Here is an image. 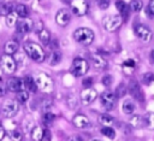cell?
Listing matches in <instances>:
<instances>
[{"label":"cell","instance_id":"cell-1","mask_svg":"<svg viewBox=\"0 0 154 141\" xmlns=\"http://www.w3.org/2000/svg\"><path fill=\"white\" fill-rule=\"evenodd\" d=\"M24 51H25V53L28 54V57L30 59H32L37 63H41V61L45 60L46 55H45L43 48L40 45L35 43V42H26L24 45Z\"/></svg>","mask_w":154,"mask_h":141},{"label":"cell","instance_id":"cell-2","mask_svg":"<svg viewBox=\"0 0 154 141\" xmlns=\"http://www.w3.org/2000/svg\"><path fill=\"white\" fill-rule=\"evenodd\" d=\"M35 83L37 86V89H40L41 92L46 93V94H49L53 92V88H54V82L52 80V77L45 72H40L36 75L35 77Z\"/></svg>","mask_w":154,"mask_h":141},{"label":"cell","instance_id":"cell-3","mask_svg":"<svg viewBox=\"0 0 154 141\" xmlns=\"http://www.w3.org/2000/svg\"><path fill=\"white\" fill-rule=\"evenodd\" d=\"M73 37L78 43H81L83 46H89L94 41L95 35H94L93 30H90L89 28H78L77 30H75Z\"/></svg>","mask_w":154,"mask_h":141},{"label":"cell","instance_id":"cell-4","mask_svg":"<svg viewBox=\"0 0 154 141\" xmlns=\"http://www.w3.org/2000/svg\"><path fill=\"white\" fill-rule=\"evenodd\" d=\"M88 70H89V64H88V61H87L85 59H83V58H76V59L73 60L72 65H71V69H70L71 74H72L73 76H76V77L85 75V74L88 72Z\"/></svg>","mask_w":154,"mask_h":141},{"label":"cell","instance_id":"cell-5","mask_svg":"<svg viewBox=\"0 0 154 141\" xmlns=\"http://www.w3.org/2000/svg\"><path fill=\"white\" fill-rule=\"evenodd\" d=\"M123 18L120 14H112V16H107L105 19H103V28L105 30L109 31V33H113L116 31L122 24H123Z\"/></svg>","mask_w":154,"mask_h":141},{"label":"cell","instance_id":"cell-6","mask_svg":"<svg viewBox=\"0 0 154 141\" xmlns=\"http://www.w3.org/2000/svg\"><path fill=\"white\" fill-rule=\"evenodd\" d=\"M18 110H19V104H18V101H16V100H13V99H10V100H6V101L2 104L1 113H2L6 118H11V117H14V116L18 113Z\"/></svg>","mask_w":154,"mask_h":141},{"label":"cell","instance_id":"cell-7","mask_svg":"<svg viewBox=\"0 0 154 141\" xmlns=\"http://www.w3.org/2000/svg\"><path fill=\"white\" fill-rule=\"evenodd\" d=\"M0 66L4 70V72H6L8 75L13 74L16 71V69H17L16 60L13 59V57H11L8 54L1 55V58H0Z\"/></svg>","mask_w":154,"mask_h":141},{"label":"cell","instance_id":"cell-8","mask_svg":"<svg viewBox=\"0 0 154 141\" xmlns=\"http://www.w3.org/2000/svg\"><path fill=\"white\" fill-rule=\"evenodd\" d=\"M100 101H101V105L103 106L105 110L111 111V110H113L114 106H116L117 96L114 95V93H112V92H109V90H106V92H103V93L100 95Z\"/></svg>","mask_w":154,"mask_h":141},{"label":"cell","instance_id":"cell-9","mask_svg":"<svg viewBox=\"0 0 154 141\" xmlns=\"http://www.w3.org/2000/svg\"><path fill=\"white\" fill-rule=\"evenodd\" d=\"M70 8L76 16H84L88 12V2L87 0H71Z\"/></svg>","mask_w":154,"mask_h":141},{"label":"cell","instance_id":"cell-10","mask_svg":"<svg viewBox=\"0 0 154 141\" xmlns=\"http://www.w3.org/2000/svg\"><path fill=\"white\" fill-rule=\"evenodd\" d=\"M135 34L143 42H149L153 39V31L147 25H143V24L135 25Z\"/></svg>","mask_w":154,"mask_h":141},{"label":"cell","instance_id":"cell-11","mask_svg":"<svg viewBox=\"0 0 154 141\" xmlns=\"http://www.w3.org/2000/svg\"><path fill=\"white\" fill-rule=\"evenodd\" d=\"M24 87V82L22 78H17V77H10L6 81V88L10 92L13 93H18L19 90H23Z\"/></svg>","mask_w":154,"mask_h":141},{"label":"cell","instance_id":"cell-12","mask_svg":"<svg viewBox=\"0 0 154 141\" xmlns=\"http://www.w3.org/2000/svg\"><path fill=\"white\" fill-rule=\"evenodd\" d=\"M96 90L94 88H84L82 92H81V101L83 105H89L91 104L95 99H96Z\"/></svg>","mask_w":154,"mask_h":141},{"label":"cell","instance_id":"cell-13","mask_svg":"<svg viewBox=\"0 0 154 141\" xmlns=\"http://www.w3.org/2000/svg\"><path fill=\"white\" fill-rule=\"evenodd\" d=\"M128 90H129V93L135 98V99H137V100H143V93H142V90H141V87H140V84H138V82L136 81V80H130V82H129V87H128Z\"/></svg>","mask_w":154,"mask_h":141},{"label":"cell","instance_id":"cell-14","mask_svg":"<svg viewBox=\"0 0 154 141\" xmlns=\"http://www.w3.org/2000/svg\"><path fill=\"white\" fill-rule=\"evenodd\" d=\"M70 18H71V14H70L69 10H66V8L59 10V11L57 12V14H55V22H57L60 27L67 25L69 22H70Z\"/></svg>","mask_w":154,"mask_h":141},{"label":"cell","instance_id":"cell-15","mask_svg":"<svg viewBox=\"0 0 154 141\" xmlns=\"http://www.w3.org/2000/svg\"><path fill=\"white\" fill-rule=\"evenodd\" d=\"M91 63H93V66L96 69V70H105L107 67V60L103 55L99 54V53H94L91 57Z\"/></svg>","mask_w":154,"mask_h":141},{"label":"cell","instance_id":"cell-16","mask_svg":"<svg viewBox=\"0 0 154 141\" xmlns=\"http://www.w3.org/2000/svg\"><path fill=\"white\" fill-rule=\"evenodd\" d=\"M32 25H34V23L30 19H26V18L25 19H19L16 24V30L19 34H25V33H28L32 29Z\"/></svg>","mask_w":154,"mask_h":141},{"label":"cell","instance_id":"cell-17","mask_svg":"<svg viewBox=\"0 0 154 141\" xmlns=\"http://www.w3.org/2000/svg\"><path fill=\"white\" fill-rule=\"evenodd\" d=\"M72 123L75 127L79 128V129H84V128L89 127V119L84 114H76L72 119Z\"/></svg>","mask_w":154,"mask_h":141},{"label":"cell","instance_id":"cell-18","mask_svg":"<svg viewBox=\"0 0 154 141\" xmlns=\"http://www.w3.org/2000/svg\"><path fill=\"white\" fill-rule=\"evenodd\" d=\"M116 7H117L118 12L120 13L122 18H123V19H126L128 16H129V11H130L129 5H126L123 0H117V1H116Z\"/></svg>","mask_w":154,"mask_h":141},{"label":"cell","instance_id":"cell-19","mask_svg":"<svg viewBox=\"0 0 154 141\" xmlns=\"http://www.w3.org/2000/svg\"><path fill=\"white\" fill-rule=\"evenodd\" d=\"M18 42L16 40H10L5 43L4 46V51H5V54H8V55H12L13 53H16L18 51Z\"/></svg>","mask_w":154,"mask_h":141},{"label":"cell","instance_id":"cell-20","mask_svg":"<svg viewBox=\"0 0 154 141\" xmlns=\"http://www.w3.org/2000/svg\"><path fill=\"white\" fill-rule=\"evenodd\" d=\"M23 82H24V87L26 88V90L29 93H36L37 92V86L35 83V78H32L31 76H26L23 80Z\"/></svg>","mask_w":154,"mask_h":141},{"label":"cell","instance_id":"cell-21","mask_svg":"<svg viewBox=\"0 0 154 141\" xmlns=\"http://www.w3.org/2000/svg\"><path fill=\"white\" fill-rule=\"evenodd\" d=\"M14 12H16L17 16H18L19 18H22V19H25V18L28 17V14H29V10H28V7H26L24 4H18V5H16Z\"/></svg>","mask_w":154,"mask_h":141},{"label":"cell","instance_id":"cell-22","mask_svg":"<svg viewBox=\"0 0 154 141\" xmlns=\"http://www.w3.org/2000/svg\"><path fill=\"white\" fill-rule=\"evenodd\" d=\"M114 118L109 114H100L99 116V123L102 124V127H112L114 124Z\"/></svg>","mask_w":154,"mask_h":141},{"label":"cell","instance_id":"cell-23","mask_svg":"<svg viewBox=\"0 0 154 141\" xmlns=\"http://www.w3.org/2000/svg\"><path fill=\"white\" fill-rule=\"evenodd\" d=\"M14 5H13V2H4V4H1V6H0V14H2V16H7V14H10L11 12H13L14 11Z\"/></svg>","mask_w":154,"mask_h":141},{"label":"cell","instance_id":"cell-24","mask_svg":"<svg viewBox=\"0 0 154 141\" xmlns=\"http://www.w3.org/2000/svg\"><path fill=\"white\" fill-rule=\"evenodd\" d=\"M122 110L125 114H132L134 111H135V104L129 99V100H125L122 105Z\"/></svg>","mask_w":154,"mask_h":141},{"label":"cell","instance_id":"cell-25","mask_svg":"<svg viewBox=\"0 0 154 141\" xmlns=\"http://www.w3.org/2000/svg\"><path fill=\"white\" fill-rule=\"evenodd\" d=\"M61 60V53L59 51H53L51 55L48 57V63L51 65H58Z\"/></svg>","mask_w":154,"mask_h":141},{"label":"cell","instance_id":"cell-26","mask_svg":"<svg viewBox=\"0 0 154 141\" xmlns=\"http://www.w3.org/2000/svg\"><path fill=\"white\" fill-rule=\"evenodd\" d=\"M37 35H38V37H40V40H41V42L43 45H48L49 43V41H51V34H49V31L46 28H43L42 30H40L37 33Z\"/></svg>","mask_w":154,"mask_h":141},{"label":"cell","instance_id":"cell-27","mask_svg":"<svg viewBox=\"0 0 154 141\" xmlns=\"http://www.w3.org/2000/svg\"><path fill=\"white\" fill-rule=\"evenodd\" d=\"M129 123L134 128H140L143 124V117L140 116V114H132L131 118H130V121H129Z\"/></svg>","mask_w":154,"mask_h":141},{"label":"cell","instance_id":"cell-28","mask_svg":"<svg viewBox=\"0 0 154 141\" xmlns=\"http://www.w3.org/2000/svg\"><path fill=\"white\" fill-rule=\"evenodd\" d=\"M43 135V129L41 127H34L31 130V139L34 141H41Z\"/></svg>","mask_w":154,"mask_h":141},{"label":"cell","instance_id":"cell-29","mask_svg":"<svg viewBox=\"0 0 154 141\" xmlns=\"http://www.w3.org/2000/svg\"><path fill=\"white\" fill-rule=\"evenodd\" d=\"M143 124L150 130H154V113H147L143 117Z\"/></svg>","mask_w":154,"mask_h":141},{"label":"cell","instance_id":"cell-30","mask_svg":"<svg viewBox=\"0 0 154 141\" xmlns=\"http://www.w3.org/2000/svg\"><path fill=\"white\" fill-rule=\"evenodd\" d=\"M17 13L13 11V12H11L10 14H7L6 16V18H5V20H6V25L7 27H14L16 24H17V22H18V19H17Z\"/></svg>","mask_w":154,"mask_h":141},{"label":"cell","instance_id":"cell-31","mask_svg":"<svg viewBox=\"0 0 154 141\" xmlns=\"http://www.w3.org/2000/svg\"><path fill=\"white\" fill-rule=\"evenodd\" d=\"M143 7V2L142 0H131L130 4H129V8L132 11V12H140Z\"/></svg>","mask_w":154,"mask_h":141},{"label":"cell","instance_id":"cell-32","mask_svg":"<svg viewBox=\"0 0 154 141\" xmlns=\"http://www.w3.org/2000/svg\"><path fill=\"white\" fill-rule=\"evenodd\" d=\"M135 66H136V64H135V61H134L132 59H126V60L123 63V70H124L126 74H131V72L134 71Z\"/></svg>","mask_w":154,"mask_h":141},{"label":"cell","instance_id":"cell-33","mask_svg":"<svg viewBox=\"0 0 154 141\" xmlns=\"http://www.w3.org/2000/svg\"><path fill=\"white\" fill-rule=\"evenodd\" d=\"M101 134L105 135L106 137L111 139V140H113L116 137V131L112 127H102L101 128Z\"/></svg>","mask_w":154,"mask_h":141},{"label":"cell","instance_id":"cell-34","mask_svg":"<svg viewBox=\"0 0 154 141\" xmlns=\"http://www.w3.org/2000/svg\"><path fill=\"white\" fill-rule=\"evenodd\" d=\"M52 105H53V100H52L49 96H46V98L41 101V108H42L43 112H49Z\"/></svg>","mask_w":154,"mask_h":141},{"label":"cell","instance_id":"cell-35","mask_svg":"<svg viewBox=\"0 0 154 141\" xmlns=\"http://www.w3.org/2000/svg\"><path fill=\"white\" fill-rule=\"evenodd\" d=\"M54 118H55V116H54L52 112H45L43 116H42V122H43V124L47 127V125H51V124L53 123Z\"/></svg>","mask_w":154,"mask_h":141},{"label":"cell","instance_id":"cell-36","mask_svg":"<svg viewBox=\"0 0 154 141\" xmlns=\"http://www.w3.org/2000/svg\"><path fill=\"white\" fill-rule=\"evenodd\" d=\"M29 99V92L28 90H19L17 93V100L18 102H26Z\"/></svg>","mask_w":154,"mask_h":141},{"label":"cell","instance_id":"cell-37","mask_svg":"<svg viewBox=\"0 0 154 141\" xmlns=\"http://www.w3.org/2000/svg\"><path fill=\"white\" fill-rule=\"evenodd\" d=\"M125 94H126V86H125L124 83H120V84L117 87L114 95H116L117 98H122V96H124Z\"/></svg>","mask_w":154,"mask_h":141},{"label":"cell","instance_id":"cell-38","mask_svg":"<svg viewBox=\"0 0 154 141\" xmlns=\"http://www.w3.org/2000/svg\"><path fill=\"white\" fill-rule=\"evenodd\" d=\"M142 82L144 84H150L152 82H154V74L153 72H144L142 75Z\"/></svg>","mask_w":154,"mask_h":141},{"label":"cell","instance_id":"cell-39","mask_svg":"<svg viewBox=\"0 0 154 141\" xmlns=\"http://www.w3.org/2000/svg\"><path fill=\"white\" fill-rule=\"evenodd\" d=\"M10 139L12 141H22L23 140V134L19 130H13L10 133Z\"/></svg>","mask_w":154,"mask_h":141},{"label":"cell","instance_id":"cell-40","mask_svg":"<svg viewBox=\"0 0 154 141\" xmlns=\"http://www.w3.org/2000/svg\"><path fill=\"white\" fill-rule=\"evenodd\" d=\"M112 82H113V78H112L111 75H105V76L102 77V84H103V86L109 87V86L112 84Z\"/></svg>","mask_w":154,"mask_h":141},{"label":"cell","instance_id":"cell-41","mask_svg":"<svg viewBox=\"0 0 154 141\" xmlns=\"http://www.w3.org/2000/svg\"><path fill=\"white\" fill-rule=\"evenodd\" d=\"M41 141H52V134H51V131L48 129L43 130V135H42Z\"/></svg>","mask_w":154,"mask_h":141},{"label":"cell","instance_id":"cell-42","mask_svg":"<svg viewBox=\"0 0 154 141\" xmlns=\"http://www.w3.org/2000/svg\"><path fill=\"white\" fill-rule=\"evenodd\" d=\"M97 5H99V7H100L101 10H106V8H108V6H109V0H100V1L97 2Z\"/></svg>","mask_w":154,"mask_h":141},{"label":"cell","instance_id":"cell-43","mask_svg":"<svg viewBox=\"0 0 154 141\" xmlns=\"http://www.w3.org/2000/svg\"><path fill=\"white\" fill-rule=\"evenodd\" d=\"M67 105H69L71 108H73V107L77 105V101H76V99H75L73 95H70V96L67 98Z\"/></svg>","mask_w":154,"mask_h":141},{"label":"cell","instance_id":"cell-44","mask_svg":"<svg viewBox=\"0 0 154 141\" xmlns=\"http://www.w3.org/2000/svg\"><path fill=\"white\" fill-rule=\"evenodd\" d=\"M82 84H83L85 88H90V86H93V78H91V77L84 78L83 82H82Z\"/></svg>","mask_w":154,"mask_h":141},{"label":"cell","instance_id":"cell-45","mask_svg":"<svg viewBox=\"0 0 154 141\" xmlns=\"http://www.w3.org/2000/svg\"><path fill=\"white\" fill-rule=\"evenodd\" d=\"M148 13H152V14H154V0H150L149 1V4H148Z\"/></svg>","mask_w":154,"mask_h":141},{"label":"cell","instance_id":"cell-46","mask_svg":"<svg viewBox=\"0 0 154 141\" xmlns=\"http://www.w3.org/2000/svg\"><path fill=\"white\" fill-rule=\"evenodd\" d=\"M6 92H7L6 86H4V84H1V83H0V98H1V96H4V95L6 94Z\"/></svg>","mask_w":154,"mask_h":141},{"label":"cell","instance_id":"cell-47","mask_svg":"<svg viewBox=\"0 0 154 141\" xmlns=\"http://www.w3.org/2000/svg\"><path fill=\"white\" fill-rule=\"evenodd\" d=\"M67 141H82V139H81V136H78V135H71V136L67 139Z\"/></svg>","mask_w":154,"mask_h":141},{"label":"cell","instance_id":"cell-48","mask_svg":"<svg viewBox=\"0 0 154 141\" xmlns=\"http://www.w3.org/2000/svg\"><path fill=\"white\" fill-rule=\"evenodd\" d=\"M5 135H6V131H5V129H4V127L0 124V141L5 137Z\"/></svg>","mask_w":154,"mask_h":141},{"label":"cell","instance_id":"cell-49","mask_svg":"<svg viewBox=\"0 0 154 141\" xmlns=\"http://www.w3.org/2000/svg\"><path fill=\"white\" fill-rule=\"evenodd\" d=\"M150 55H152V59H154V47H153V49L150 52Z\"/></svg>","mask_w":154,"mask_h":141},{"label":"cell","instance_id":"cell-50","mask_svg":"<svg viewBox=\"0 0 154 141\" xmlns=\"http://www.w3.org/2000/svg\"><path fill=\"white\" fill-rule=\"evenodd\" d=\"M91 141H101V140H100V139H93Z\"/></svg>","mask_w":154,"mask_h":141},{"label":"cell","instance_id":"cell-51","mask_svg":"<svg viewBox=\"0 0 154 141\" xmlns=\"http://www.w3.org/2000/svg\"><path fill=\"white\" fill-rule=\"evenodd\" d=\"M5 2V0H0V4H4Z\"/></svg>","mask_w":154,"mask_h":141},{"label":"cell","instance_id":"cell-52","mask_svg":"<svg viewBox=\"0 0 154 141\" xmlns=\"http://www.w3.org/2000/svg\"><path fill=\"white\" fill-rule=\"evenodd\" d=\"M93 1H95V2H99V1H100V0H93Z\"/></svg>","mask_w":154,"mask_h":141},{"label":"cell","instance_id":"cell-53","mask_svg":"<svg viewBox=\"0 0 154 141\" xmlns=\"http://www.w3.org/2000/svg\"><path fill=\"white\" fill-rule=\"evenodd\" d=\"M26 1H30V0H26Z\"/></svg>","mask_w":154,"mask_h":141}]
</instances>
